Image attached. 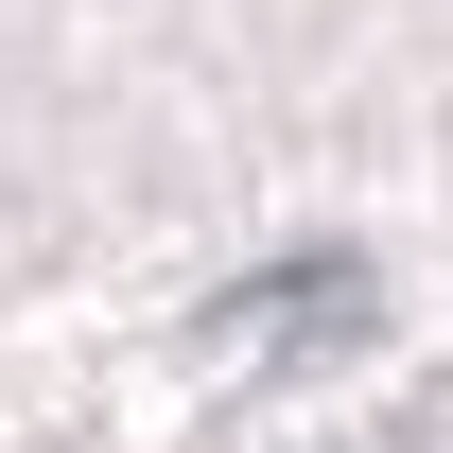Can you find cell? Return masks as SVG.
<instances>
[{
    "label": "cell",
    "instance_id": "obj_1",
    "mask_svg": "<svg viewBox=\"0 0 453 453\" xmlns=\"http://www.w3.org/2000/svg\"><path fill=\"white\" fill-rule=\"evenodd\" d=\"M366 314H384V262H366V244H296V262H262V280L210 296L226 349H349Z\"/></svg>",
    "mask_w": 453,
    "mask_h": 453
}]
</instances>
